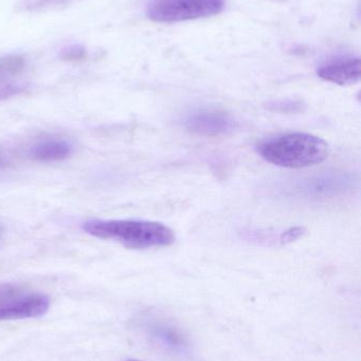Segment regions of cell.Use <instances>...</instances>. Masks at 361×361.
<instances>
[{
    "instance_id": "5b68a950",
    "label": "cell",
    "mask_w": 361,
    "mask_h": 361,
    "mask_svg": "<svg viewBox=\"0 0 361 361\" xmlns=\"http://www.w3.org/2000/svg\"><path fill=\"white\" fill-rule=\"evenodd\" d=\"M142 329L154 345L178 357L191 355L188 337L173 322L157 315H148L142 319Z\"/></svg>"
},
{
    "instance_id": "2e32d148",
    "label": "cell",
    "mask_w": 361,
    "mask_h": 361,
    "mask_svg": "<svg viewBox=\"0 0 361 361\" xmlns=\"http://www.w3.org/2000/svg\"><path fill=\"white\" fill-rule=\"evenodd\" d=\"M2 233H4V229H2L1 225H0V240L2 238Z\"/></svg>"
},
{
    "instance_id": "30bf717a",
    "label": "cell",
    "mask_w": 361,
    "mask_h": 361,
    "mask_svg": "<svg viewBox=\"0 0 361 361\" xmlns=\"http://www.w3.org/2000/svg\"><path fill=\"white\" fill-rule=\"evenodd\" d=\"M76 1V0H23L19 4V10L25 12H46L63 8Z\"/></svg>"
},
{
    "instance_id": "7c38bea8",
    "label": "cell",
    "mask_w": 361,
    "mask_h": 361,
    "mask_svg": "<svg viewBox=\"0 0 361 361\" xmlns=\"http://www.w3.org/2000/svg\"><path fill=\"white\" fill-rule=\"evenodd\" d=\"M25 88L27 87L23 82L15 80L14 78L0 80V101L14 97V95L20 94L21 92L25 90Z\"/></svg>"
},
{
    "instance_id": "5bb4252c",
    "label": "cell",
    "mask_w": 361,
    "mask_h": 361,
    "mask_svg": "<svg viewBox=\"0 0 361 361\" xmlns=\"http://www.w3.org/2000/svg\"><path fill=\"white\" fill-rule=\"evenodd\" d=\"M84 49L80 48L78 46L69 47L63 51V57L65 59H70V61H78V59L84 57Z\"/></svg>"
},
{
    "instance_id": "277c9868",
    "label": "cell",
    "mask_w": 361,
    "mask_h": 361,
    "mask_svg": "<svg viewBox=\"0 0 361 361\" xmlns=\"http://www.w3.org/2000/svg\"><path fill=\"white\" fill-rule=\"evenodd\" d=\"M49 309L50 299L42 293L30 292L13 286H0V320L40 318Z\"/></svg>"
},
{
    "instance_id": "4fadbf2b",
    "label": "cell",
    "mask_w": 361,
    "mask_h": 361,
    "mask_svg": "<svg viewBox=\"0 0 361 361\" xmlns=\"http://www.w3.org/2000/svg\"><path fill=\"white\" fill-rule=\"evenodd\" d=\"M303 233H304V228L302 227H292L282 233L280 241H281L282 245H286V244L292 243L299 238L302 237Z\"/></svg>"
},
{
    "instance_id": "e0dca14e",
    "label": "cell",
    "mask_w": 361,
    "mask_h": 361,
    "mask_svg": "<svg viewBox=\"0 0 361 361\" xmlns=\"http://www.w3.org/2000/svg\"><path fill=\"white\" fill-rule=\"evenodd\" d=\"M127 361H138V360H127Z\"/></svg>"
},
{
    "instance_id": "8fae6325",
    "label": "cell",
    "mask_w": 361,
    "mask_h": 361,
    "mask_svg": "<svg viewBox=\"0 0 361 361\" xmlns=\"http://www.w3.org/2000/svg\"><path fill=\"white\" fill-rule=\"evenodd\" d=\"M25 68V61L21 57L8 56L0 59V80H10L18 75Z\"/></svg>"
},
{
    "instance_id": "6da1fadb",
    "label": "cell",
    "mask_w": 361,
    "mask_h": 361,
    "mask_svg": "<svg viewBox=\"0 0 361 361\" xmlns=\"http://www.w3.org/2000/svg\"><path fill=\"white\" fill-rule=\"evenodd\" d=\"M83 231L99 239L118 242L135 250L167 247L175 242L174 231L162 223L141 220H88Z\"/></svg>"
},
{
    "instance_id": "9c48e42d",
    "label": "cell",
    "mask_w": 361,
    "mask_h": 361,
    "mask_svg": "<svg viewBox=\"0 0 361 361\" xmlns=\"http://www.w3.org/2000/svg\"><path fill=\"white\" fill-rule=\"evenodd\" d=\"M73 152V146L65 139L51 137L34 144L29 150L30 157L38 162H57L65 160Z\"/></svg>"
},
{
    "instance_id": "7a4b0ae2",
    "label": "cell",
    "mask_w": 361,
    "mask_h": 361,
    "mask_svg": "<svg viewBox=\"0 0 361 361\" xmlns=\"http://www.w3.org/2000/svg\"><path fill=\"white\" fill-rule=\"evenodd\" d=\"M256 152L266 162L284 169H305L324 162L329 157V144L309 133L278 135L261 142Z\"/></svg>"
},
{
    "instance_id": "9a60e30c",
    "label": "cell",
    "mask_w": 361,
    "mask_h": 361,
    "mask_svg": "<svg viewBox=\"0 0 361 361\" xmlns=\"http://www.w3.org/2000/svg\"><path fill=\"white\" fill-rule=\"evenodd\" d=\"M6 164V161H4V157L0 154V169H1L4 165Z\"/></svg>"
},
{
    "instance_id": "3957f363",
    "label": "cell",
    "mask_w": 361,
    "mask_h": 361,
    "mask_svg": "<svg viewBox=\"0 0 361 361\" xmlns=\"http://www.w3.org/2000/svg\"><path fill=\"white\" fill-rule=\"evenodd\" d=\"M225 0H150L146 15L155 23L195 20L220 14Z\"/></svg>"
},
{
    "instance_id": "8992f818",
    "label": "cell",
    "mask_w": 361,
    "mask_h": 361,
    "mask_svg": "<svg viewBox=\"0 0 361 361\" xmlns=\"http://www.w3.org/2000/svg\"><path fill=\"white\" fill-rule=\"evenodd\" d=\"M184 125L191 133L205 137L226 135L237 128V122L230 114L207 108L187 114Z\"/></svg>"
},
{
    "instance_id": "ba28073f",
    "label": "cell",
    "mask_w": 361,
    "mask_h": 361,
    "mask_svg": "<svg viewBox=\"0 0 361 361\" xmlns=\"http://www.w3.org/2000/svg\"><path fill=\"white\" fill-rule=\"evenodd\" d=\"M352 180L345 173H324L303 180L299 185V193L305 197H330L341 195L350 188Z\"/></svg>"
},
{
    "instance_id": "52a82bcc",
    "label": "cell",
    "mask_w": 361,
    "mask_h": 361,
    "mask_svg": "<svg viewBox=\"0 0 361 361\" xmlns=\"http://www.w3.org/2000/svg\"><path fill=\"white\" fill-rule=\"evenodd\" d=\"M317 73L320 78L333 84L341 86L356 84L360 80V59L353 55L334 57L320 66Z\"/></svg>"
}]
</instances>
